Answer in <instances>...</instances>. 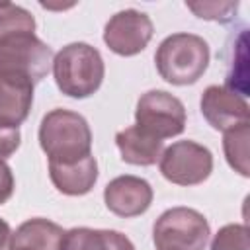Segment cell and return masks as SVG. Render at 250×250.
<instances>
[{"mask_svg":"<svg viewBox=\"0 0 250 250\" xmlns=\"http://www.w3.org/2000/svg\"><path fill=\"white\" fill-rule=\"evenodd\" d=\"M39 146L49 162L70 164L92 154V129L84 115L55 107L39 123Z\"/></svg>","mask_w":250,"mask_h":250,"instance_id":"1","label":"cell"},{"mask_svg":"<svg viewBox=\"0 0 250 250\" xmlns=\"http://www.w3.org/2000/svg\"><path fill=\"white\" fill-rule=\"evenodd\" d=\"M158 168L164 180L176 186H197L211 176L213 154L195 141H176L162 150Z\"/></svg>","mask_w":250,"mask_h":250,"instance_id":"7","label":"cell"},{"mask_svg":"<svg viewBox=\"0 0 250 250\" xmlns=\"http://www.w3.org/2000/svg\"><path fill=\"white\" fill-rule=\"evenodd\" d=\"M248 139H250V123H244L240 127L225 131V137H223V150H225V158H227L229 166L244 178L250 176Z\"/></svg>","mask_w":250,"mask_h":250,"instance_id":"17","label":"cell"},{"mask_svg":"<svg viewBox=\"0 0 250 250\" xmlns=\"http://www.w3.org/2000/svg\"><path fill=\"white\" fill-rule=\"evenodd\" d=\"M64 229L49 219L33 217L23 221L10 238V250H59Z\"/></svg>","mask_w":250,"mask_h":250,"instance_id":"14","label":"cell"},{"mask_svg":"<svg viewBox=\"0 0 250 250\" xmlns=\"http://www.w3.org/2000/svg\"><path fill=\"white\" fill-rule=\"evenodd\" d=\"M8 250H10V248H8Z\"/></svg>","mask_w":250,"mask_h":250,"instance_id":"24","label":"cell"},{"mask_svg":"<svg viewBox=\"0 0 250 250\" xmlns=\"http://www.w3.org/2000/svg\"><path fill=\"white\" fill-rule=\"evenodd\" d=\"M10 238H12V229H10V225H8V221L0 219V250H8Z\"/></svg>","mask_w":250,"mask_h":250,"instance_id":"23","label":"cell"},{"mask_svg":"<svg viewBox=\"0 0 250 250\" xmlns=\"http://www.w3.org/2000/svg\"><path fill=\"white\" fill-rule=\"evenodd\" d=\"M53 76L64 96L84 100L100 90L105 62L96 47L82 41L68 43L53 59Z\"/></svg>","mask_w":250,"mask_h":250,"instance_id":"3","label":"cell"},{"mask_svg":"<svg viewBox=\"0 0 250 250\" xmlns=\"http://www.w3.org/2000/svg\"><path fill=\"white\" fill-rule=\"evenodd\" d=\"M209 250H250V230L246 225L230 223L217 230Z\"/></svg>","mask_w":250,"mask_h":250,"instance_id":"19","label":"cell"},{"mask_svg":"<svg viewBox=\"0 0 250 250\" xmlns=\"http://www.w3.org/2000/svg\"><path fill=\"white\" fill-rule=\"evenodd\" d=\"M186 8L201 20L229 23L234 20L238 2H186Z\"/></svg>","mask_w":250,"mask_h":250,"instance_id":"20","label":"cell"},{"mask_svg":"<svg viewBox=\"0 0 250 250\" xmlns=\"http://www.w3.org/2000/svg\"><path fill=\"white\" fill-rule=\"evenodd\" d=\"M199 109L203 119L213 129L223 133L250 123V107L246 98L219 84H211L203 90Z\"/></svg>","mask_w":250,"mask_h":250,"instance_id":"9","label":"cell"},{"mask_svg":"<svg viewBox=\"0 0 250 250\" xmlns=\"http://www.w3.org/2000/svg\"><path fill=\"white\" fill-rule=\"evenodd\" d=\"M35 18L29 10L12 2H0V41L14 35L35 33Z\"/></svg>","mask_w":250,"mask_h":250,"instance_id":"18","label":"cell"},{"mask_svg":"<svg viewBox=\"0 0 250 250\" xmlns=\"http://www.w3.org/2000/svg\"><path fill=\"white\" fill-rule=\"evenodd\" d=\"M33 105V82L18 72H0V125L18 129Z\"/></svg>","mask_w":250,"mask_h":250,"instance_id":"11","label":"cell"},{"mask_svg":"<svg viewBox=\"0 0 250 250\" xmlns=\"http://www.w3.org/2000/svg\"><path fill=\"white\" fill-rule=\"evenodd\" d=\"M49 178L53 186L64 195H86L98 182V162L94 154L70 164L49 162Z\"/></svg>","mask_w":250,"mask_h":250,"instance_id":"12","label":"cell"},{"mask_svg":"<svg viewBox=\"0 0 250 250\" xmlns=\"http://www.w3.org/2000/svg\"><path fill=\"white\" fill-rule=\"evenodd\" d=\"M211 227L203 213L191 207L166 209L152 227L156 250H205Z\"/></svg>","mask_w":250,"mask_h":250,"instance_id":"4","label":"cell"},{"mask_svg":"<svg viewBox=\"0 0 250 250\" xmlns=\"http://www.w3.org/2000/svg\"><path fill=\"white\" fill-rule=\"evenodd\" d=\"M154 35L152 20L135 8L113 14L104 27V43L119 57H135L146 49Z\"/></svg>","mask_w":250,"mask_h":250,"instance_id":"8","label":"cell"},{"mask_svg":"<svg viewBox=\"0 0 250 250\" xmlns=\"http://www.w3.org/2000/svg\"><path fill=\"white\" fill-rule=\"evenodd\" d=\"M59 250H135V244L119 230L74 227L64 230Z\"/></svg>","mask_w":250,"mask_h":250,"instance_id":"15","label":"cell"},{"mask_svg":"<svg viewBox=\"0 0 250 250\" xmlns=\"http://www.w3.org/2000/svg\"><path fill=\"white\" fill-rule=\"evenodd\" d=\"M21 145L20 129H10L0 125V160L10 158Z\"/></svg>","mask_w":250,"mask_h":250,"instance_id":"21","label":"cell"},{"mask_svg":"<svg viewBox=\"0 0 250 250\" xmlns=\"http://www.w3.org/2000/svg\"><path fill=\"white\" fill-rule=\"evenodd\" d=\"M209 59V43L203 37L188 31L164 37L154 53V62L160 78L174 86L195 84L205 74Z\"/></svg>","mask_w":250,"mask_h":250,"instance_id":"2","label":"cell"},{"mask_svg":"<svg viewBox=\"0 0 250 250\" xmlns=\"http://www.w3.org/2000/svg\"><path fill=\"white\" fill-rule=\"evenodd\" d=\"M14 188H16V182H14L12 168L4 160H0V205H4L12 197Z\"/></svg>","mask_w":250,"mask_h":250,"instance_id":"22","label":"cell"},{"mask_svg":"<svg viewBox=\"0 0 250 250\" xmlns=\"http://www.w3.org/2000/svg\"><path fill=\"white\" fill-rule=\"evenodd\" d=\"M53 49L35 33L14 35L0 41V72H18L33 84L53 70Z\"/></svg>","mask_w":250,"mask_h":250,"instance_id":"6","label":"cell"},{"mask_svg":"<svg viewBox=\"0 0 250 250\" xmlns=\"http://www.w3.org/2000/svg\"><path fill=\"white\" fill-rule=\"evenodd\" d=\"M232 45L229 47L230 53V61H229V70H227V80H225V88L240 94L242 98L248 96V33L246 27H242L238 31V35H232Z\"/></svg>","mask_w":250,"mask_h":250,"instance_id":"16","label":"cell"},{"mask_svg":"<svg viewBox=\"0 0 250 250\" xmlns=\"http://www.w3.org/2000/svg\"><path fill=\"white\" fill-rule=\"evenodd\" d=\"M154 191L152 186L139 176L123 174L107 182L104 188V203L117 217H139L148 211Z\"/></svg>","mask_w":250,"mask_h":250,"instance_id":"10","label":"cell"},{"mask_svg":"<svg viewBox=\"0 0 250 250\" xmlns=\"http://www.w3.org/2000/svg\"><path fill=\"white\" fill-rule=\"evenodd\" d=\"M115 145L119 148L121 160L133 166H152L160 160L164 143L137 125L125 127L115 133Z\"/></svg>","mask_w":250,"mask_h":250,"instance_id":"13","label":"cell"},{"mask_svg":"<svg viewBox=\"0 0 250 250\" xmlns=\"http://www.w3.org/2000/svg\"><path fill=\"white\" fill-rule=\"evenodd\" d=\"M186 121L188 117L182 100L166 90H148L137 102L135 125L160 141L182 135Z\"/></svg>","mask_w":250,"mask_h":250,"instance_id":"5","label":"cell"}]
</instances>
